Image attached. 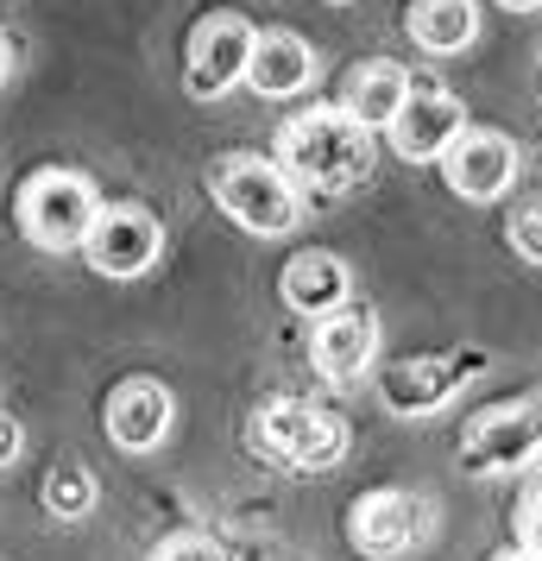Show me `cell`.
<instances>
[{"instance_id":"6da1fadb","label":"cell","mask_w":542,"mask_h":561,"mask_svg":"<svg viewBox=\"0 0 542 561\" xmlns=\"http://www.w3.org/2000/svg\"><path fill=\"white\" fill-rule=\"evenodd\" d=\"M278 164L297 190L310 196H341L372 171V127H360L347 107H310L285 121L278 133Z\"/></svg>"},{"instance_id":"7a4b0ae2","label":"cell","mask_w":542,"mask_h":561,"mask_svg":"<svg viewBox=\"0 0 542 561\" xmlns=\"http://www.w3.org/2000/svg\"><path fill=\"white\" fill-rule=\"evenodd\" d=\"M208 190H215V203L228 221H240L246 233L258 240H278V233L297 228V215H303V190L285 178V164H272V158H221L215 171H208Z\"/></svg>"},{"instance_id":"3957f363","label":"cell","mask_w":542,"mask_h":561,"mask_svg":"<svg viewBox=\"0 0 542 561\" xmlns=\"http://www.w3.org/2000/svg\"><path fill=\"white\" fill-rule=\"evenodd\" d=\"M253 448L278 473H328L347 455V423L310 404H272L253 423Z\"/></svg>"},{"instance_id":"277c9868","label":"cell","mask_w":542,"mask_h":561,"mask_svg":"<svg viewBox=\"0 0 542 561\" xmlns=\"http://www.w3.org/2000/svg\"><path fill=\"white\" fill-rule=\"evenodd\" d=\"M95 208H102V196H95V183L82 178V171H38L20 190V228H26L32 247L70 253V247H82Z\"/></svg>"},{"instance_id":"5b68a950","label":"cell","mask_w":542,"mask_h":561,"mask_svg":"<svg viewBox=\"0 0 542 561\" xmlns=\"http://www.w3.org/2000/svg\"><path fill=\"white\" fill-rule=\"evenodd\" d=\"M530 455H542V391L537 398H517L505 410H486L461 442V467L466 473H511Z\"/></svg>"},{"instance_id":"8992f818","label":"cell","mask_w":542,"mask_h":561,"mask_svg":"<svg viewBox=\"0 0 542 561\" xmlns=\"http://www.w3.org/2000/svg\"><path fill=\"white\" fill-rule=\"evenodd\" d=\"M82 253L89 265L102 272V278H139V272H152V259L164 253V228H158L146 208H95V221L82 233Z\"/></svg>"},{"instance_id":"52a82bcc","label":"cell","mask_w":542,"mask_h":561,"mask_svg":"<svg viewBox=\"0 0 542 561\" xmlns=\"http://www.w3.org/2000/svg\"><path fill=\"white\" fill-rule=\"evenodd\" d=\"M246 51H253V26L240 13H215L189 32V64H183V82L196 102H215L228 95L233 82L246 77Z\"/></svg>"},{"instance_id":"ba28073f","label":"cell","mask_w":542,"mask_h":561,"mask_svg":"<svg viewBox=\"0 0 542 561\" xmlns=\"http://www.w3.org/2000/svg\"><path fill=\"white\" fill-rule=\"evenodd\" d=\"M436 164H441V178H448L454 196H466V203H498V196L511 190V178H517V146L505 139V133H486V127L466 133L461 127Z\"/></svg>"},{"instance_id":"9c48e42d","label":"cell","mask_w":542,"mask_h":561,"mask_svg":"<svg viewBox=\"0 0 542 561\" xmlns=\"http://www.w3.org/2000/svg\"><path fill=\"white\" fill-rule=\"evenodd\" d=\"M466 127V107L448 95V89H416L411 82V95H404V107L391 114V152L404 158V164H436L441 152H448V139Z\"/></svg>"},{"instance_id":"30bf717a","label":"cell","mask_w":542,"mask_h":561,"mask_svg":"<svg viewBox=\"0 0 542 561\" xmlns=\"http://www.w3.org/2000/svg\"><path fill=\"white\" fill-rule=\"evenodd\" d=\"M354 542H360L366 556H411L416 542L429 536V505L416 499V492H366L360 511H354Z\"/></svg>"},{"instance_id":"8fae6325","label":"cell","mask_w":542,"mask_h":561,"mask_svg":"<svg viewBox=\"0 0 542 561\" xmlns=\"http://www.w3.org/2000/svg\"><path fill=\"white\" fill-rule=\"evenodd\" d=\"M379 354V329L366 309H335V316H315L310 334V359L328 385H360V373Z\"/></svg>"},{"instance_id":"7c38bea8","label":"cell","mask_w":542,"mask_h":561,"mask_svg":"<svg viewBox=\"0 0 542 561\" xmlns=\"http://www.w3.org/2000/svg\"><path fill=\"white\" fill-rule=\"evenodd\" d=\"M171 430V391L158 379H127L114 398H107V435L127 448V455H146L158 448Z\"/></svg>"},{"instance_id":"4fadbf2b","label":"cell","mask_w":542,"mask_h":561,"mask_svg":"<svg viewBox=\"0 0 542 561\" xmlns=\"http://www.w3.org/2000/svg\"><path fill=\"white\" fill-rule=\"evenodd\" d=\"M258 95H303L315 82V51L297 32H253V51H246V77Z\"/></svg>"},{"instance_id":"5bb4252c","label":"cell","mask_w":542,"mask_h":561,"mask_svg":"<svg viewBox=\"0 0 542 561\" xmlns=\"http://www.w3.org/2000/svg\"><path fill=\"white\" fill-rule=\"evenodd\" d=\"M278 290H285V304L297 309V316H335V309H347V297H354V278H347V265H341L335 253H297L285 265Z\"/></svg>"},{"instance_id":"9a60e30c","label":"cell","mask_w":542,"mask_h":561,"mask_svg":"<svg viewBox=\"0 0 542 561\" xmlns=\"http://www.w3.org/2000/svg\"><path fill=\"white\" fill-rule=\"evenodd\" d=\"M480 373V359H441V366H397L385 379V404L397 416H429L454 398V385H466Z\"/></svg>"},{"instance_id":"2e32d148","label":"cell","mask_w":542,"mask_h":561,"mask_svg":"<svg viewBox=\"0 0 542 561\" xmlns=\"http://www.w3.org/2000/svg\"><path fill=\"white\" fill-rule=\"evenodd\" d=\"M404 95H411V77H404L397 64H385V57H379V64H360V70L347 77V89H341V107H347L360 127L379 133V127H391V114L404 107Z\"/></svg>"},{"instance_id":"e0dca14e","label":"cell","mask_w":542,"mask_h":561,"mask_svg":"<svg viewBox=\"0 0 542 561\" xmlns=\"http://www.w3.org/2000/svg\"><path fill=\"white\" fill-rule=\"evenodd\" d=\"M473 32H480V7L473 0H416L411 7V38L436 57L466 51Z\"/></svg>"},{"instance_id":"ac0fdd59","label":"cell","mask_w":542,"mask_h":561,"mask_svg":"<svg viewBox=\"0 0 542 561\" xmlns=\"http://www.w3.org/2000/svg\"><path fill=\"white\" fill-rule=\"evenodd\" d=\"M45 505H51V517H82V511L95 505V485H89V473H77V467L51 473V480H45Z\"/></svg>"},{"instance_id":"d6986e66","label":"cell","mask_w":542,"mask_h":561,"mask_svg":"<svg viewBox=\"0 0 542 561\" xmlns=\"http://www.w3.org/2000/svg\"><path fill=\"white\" fill-rule=\"evenodd\" d=\"M511 247L530 259V265H542V203L511 208Z\"/></svg>"},{"instance_id":"ffe728a7","label":"cell","mask_w":542,"mask_h":561,"mask_svg":"<svg viewBox=\"0 0 542 561\" xmlns=\"http://www.w3.org/2000/svg\"><path fill=\"white\" fill-rule=\"evenodd\" d=\"M158 561H228V556H221V542H208V536H171V542L158 549Z\"/></svg>"},{"instance_id":"44dd1931","label":"cell","mask_w":542,"mask_h":561,"mask_svg":"<svg viewBox=\"0 0 542 561\" xmlns=\"http://www.w3.org/2000/svg\"><path fill=\"white\" fill-rule=\"evenodd\" d=\"M517 530H523V549L542 556V485H530V499H523V524H517Z\"/></svg>"},{"instance_id":"7402d4cb","label":"cell","mask_w":542,"mask_h":561,"mask_svg":"<svg viewBox=\"0 0 542 561\" xmlns=\"http://www.w3.org/2000/svg\"><path fill=\"white\" fill-rule=\"evenodd\" d=\"M13 460H20V423L0 410V467H13Z\"/></svg>"},{"instance_id":"603a6c76","label":"cell","mask_w":542,"mask_h":561,"mask_svg":"<svg viewBox=\"0 0 542 561\" xmlns=\"http://www.w3.org/2000/svg\"><path fill=\"white\" fill-rule=\"evenodd\" d=\"M498 7H505V13H537L542 0H498Z\"/></svg>"},{"instance_id":"cb8c5ba5","label":"cell","mask_w":542,"mask_h":561,"mask_svg":"<svg viewBox=\"0 0 542 561\" xmlns=\"http://www.w3.org/2000/svg\"><path fill=\"white\" fill-rule=\"evenodd\" d=\"M498 561H542V556H530V549H505Z\"/></svg>"},{"instance_id":"d4e9b609","label":"cell","mask_w":542,"mask_h":561,"mask_svg":"<svg viewBox=\"0 0 542 561\" xmlns=\"http://www.w3.org/2000/svg\"><path fill=\"white\" fill-rule=\"evenodd\" d=\"M0 82H7V38H0Z\"/></svg>"}]
</instances>
